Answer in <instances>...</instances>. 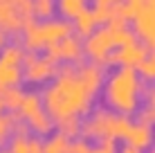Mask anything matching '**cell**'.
Segmentation results:
<instances>
[{
	"instance_id": "obj_1",
	"label": "cell",
	"mask_w": 155,
	"mask_h": 153,
	"mask_svg": "<svg viewBox=\"0 0 155 153\" xmlns=\"http://www.w3.org/2000/svg\"><path fill=\"white\" fill-rule=\"evenodd\" d=\"M106 79V68L90 61L79 65H58L56 77L41 90L43 108L58 124L63 119H83L94 108L101 86Z\"/></svg>"
},
{
	"instance_id": "obj_2",
	"label": "cell",
	"mask_w": 155,
	"mask_h": 153,
	"mask_svg": "<svg viewBox=\"0 0 155 153\" xmlns=\"http://www.w3.org/2000/svg\"><path fill=\"white\" fill-rule=\"evenodd\" d=\"M146 88L148 86L137 77V72L133 68H113L106 75L99 95L104 99V108L113 110L121 117L133 119L142 106Z\"/></svg>"
},
{
	"instance_id": "obj_3",
	"label": "cell",
	"mask_w": 155,
	"mask_h": 153,
	"mask_svg": "<svg viewBox=\"0 0 155 153\" xmlns=\"http://www.w3.org/2000/svg\"><path fill=\"white\" fill-rule=\"evenodd\" d=\"M130 41H135L130 25H101L88 38H83V59L106 68L110 54Z\"/></svg>"
},
{
	"instance_id": "obj_4",
	"label": "cell",
	"mask_w": 155,
	"mask_h": 153,
	"mask_svg": "<svg viewBox=\"0 0 155 153\" xmlns=\"http://www.w3.org/2000/svg\"><path fill=\"white\" fill-rule=\"evenodd\" d=\"M72 34V23L65 18H47V20H29L27 25L20 32V47L25 52H34V54H41L47 47H52L54 43H58L61 38Z\"/></svg>"
},
{
	"instance_id": "obj_5",
	"label": "cell",
	"mask_w": 155,
	"mask_h": 153,
	"mask_svg": "<svg viewBox=\"0 0 155 153\" xmlns=\"http://www.w3.org/2000/svg\"><path fill=\"white\" fill-rule=\"evenodd\" d=\"M130 119L121 117L108 108H92L81 119V138L88 142H115L124 140Z\"/></svg>"
},
{
	"instance_id": "obj_6",
	"label": "cell",
	"mask_w": 155,
	"mask_h": 153,
	"mask_svg": "<svg viewBox=\"0 0 155 153\" xmlns=\"http://www.w3.org/2000/svg\"><path fill=\"white\" fill-rule=\"evenodd\" d=\"M14 115L18 117V122L25 126L27 133L36 135V138H41V140H45L47 135L54 133V122H52V117L45 113V108H43V99H41L38 90H25L23 101H20V106Z\"/></svg>"
},
{
	"instance_id": "obj_7",
	"label": "cell",
	"mask_w": 155,
	"mask_h": 153,
	"mask_svg": "<svg viewBox=\"0 0 155 153\" xmlns=\"http://www.w3.org/2000/svg\"><path fill=\"white\" fill-rule=\"evenodd\" d=\"M23 59L25 50L18 41L7 43L0 50V92L9 88H20L23 83Z\"/></svg>"
},
{
	"instance_id": "obj_8",
	"label": "cell",
	"mask_w": 155,
	"mask_h": 153,
	"mask_svg": "<svg viewBox=\"0 0 155 153\" xmlns=\"http://www.w3.org/2000/svg\"><path fill=\"white\" fill-rule=\"evenodd\" d=\"M58 65L45 52L41 54H34V52H25V59H23V81L31 88H45L52 79L56 77Z\"/></svg>"
},
{
	"instance_id": "obj_9",
	"label": "cell",
	"mask_w": 155,
	"mask_h": 153,
	"mask_svg": "<svg viewBox=\"0 0 155 153\" xmlns=\"http://www.w3.org/2000/svg\"><path fill=\"white\" fill-rule=\"evenodd\" d=\"M29 20H34L31 0H0V29L7 36H18Z\"/></svg>"
},
{
	"instance_id": "obj_10",
	"label": "cell",
	"mask_w": 155,
	"mask_h": 153,
	"mask_svg": "<svg viewBox=\"0 0 155 153\" xmlns=\"http://www.w3.org/2000/svg\"><path fill=\"white\" fill-rule=\"evenodd\" d=\"M128 25H133L130 27L133 36L140 43H144L148 50H153V45H155V7H153V2L137 7Z\"/></svg>"
},
{
	"instance_id": "obj_11",
	"label": "cell",
	"mask_w": 155,
	"mask_h": 153,
	"mask_svg": "<svg viewBox=\"0 0 155 153\" xmlns=\"http://www.w3.org/2000/svg\"><path fill=\"white\" fill-rule=\"evenodd\" d=\"M45 54L50 56L56 65H79L83 61V41L79 36H65L52 47H47Z\"/></svg>"
},
{
	"instance_id": "obj_12",
	"label": "cell",
	"mask_w": 155,
	"mask_h": 153,
	"mask_svg": "<svg viewBox=\"0 0 155 153\" xmlns=\"http://www.w3.org/2000/svg\"><path fill=\"white\" fill-rule=\"evenodd\" d=\"M148 54H151V50L135 38V41H130V43L117 47L113 54H110L108 65H106V68H133V70H135Z\"/></svg>"
},
{
	"instance_id": "obj_13",
	"label": "cell",
	"mask_w": 155,
	"mask_h": 153,
	"mask_svg": "<svg viewBox=\"0 0 155 153\" xmlns=\"http://www.w3.org/2000/svg\"><path fill=\"white\" fill-rule=\"evenodd\" d=\"M124 144L133 146V149H137L142 153H148L153 146V126H144V124H137L130 119V126H128V131L124 135Z\"/></svg>"
},
{
	"instance_id": "obj_14",
	"label": "cell",
	"mask_w": 155,
	"mask_h": 153,
	"mask_svg": "<svg viewBox=\"0 0 155 153\" xmlns=\"http://www.w3.org/2000/svg\"><path fill=\"white\" fill-rule=\"evenodd\" d=\"M9 153H43V140L20 128L7 144Z\"/></svg>"
},
{
	"instance_id": "obj_15",
	"label": "cell",
	"mask_w": 155,
	"mask_h": 153,
	"mask_svg": "<svg viewBox=\"0 0 155 153\" xmlns=\"http://www.w3.org/2000/svg\"><path fill=\"white\" fill-rule=\"evenodd\" d=\"M70 23H72V34H74V36H79L81 41H83V38H88V36L99 27L97 18H94V14H92V9H83V12L79 14L77 18H72V20H70Z\"/></svg>"
},
{
	"instance_id": "obj_16",
	"label": "cell",
	"mask_w": 155,
	"mask_h": 153,
	"mask_svg": "<svg viewBox=\"0 0 155 153\" xmlns=\"http://www.w3.org/2000/svg\"><path fill=\"white\" fill-rule=\"evenodd\" d=\"M20 128H25V126L18 122V117H16L14 113H2L0 115V149H7L9 140H12Z\"/></svg>"
},
{
	"instance_id": "obj_17",
	"label": "cell",
	"mask_w": 155,
	"mask_h": 153,
	"mask_svg": "<svg viewBox=\"0 0 155 153\" xmlns=\"http://www.w3.org/2000/svg\"><path fill=\"white\" fill-rule=\"evenodd\" d=\"M54 9H56L58 18L72 20L83 9H88V0H54Z\"/></svg>"
},
{
	"instance_id": "obj_18",
	"label": "cell",
	"mask_w": 155,
	"mask_h": 153,
	"mask_svg": "<svg viewBox=\"0 0 155 153\" xmlns=\"http://www.w3.org/2000/svg\"><path fill=\"white\" fill-rule=\"evenodd\" d=\"M70 144L72 140H68L65 135L54 131L52 135H47L43 140V153H70Z\"/></svg>"
},
{
	"instance_id": "obj_19",
	"label": "cell",
	"mask_w": 155,
	"mask_h": 153,
	"mask_svg": "<svg viewBox=\"0 0 155 153\" xmlns=\"http://www.w3.org/2000/svg\"><path fill=\"white\" fill-rule=\"evenodd\" d=\"M31 16H34V20L54 18L56 16L54 0H31Z\"/></svg>"
},
{
	"instance_id": "obj_20",
	"label": "cell",
	"mask_w": 155,
	"mask_h": 153,
	"mask_svg": "<svg viewBox=\"0 0 155 153\" xmlns=\"http://www.w3.org/2000/svg\"><path fill=\"white\" fill-rule=\"evenodd\" d=\"M23 95L25 90L23 88H9V90L0 92V99H2V106H5V113H16L23 101Z\"/></svg>"
},
{
	"instance_id": "obj_21",
	"label": "cell",
	"mask_w": 155,
	"mask_h": 153,
	"mask_svg": "<svg viewBox=\"0 0 155 153\" xmlns=\"http://www.w3.org/2000/svg\"><path fill=\"white\" fill-rule=\"evenodd\" d=\"M135 72H137V77H140L146 86H151V81L155 79V59H153V54H148L146 59L135 68Z\"/></svg>"
},
{
	"instance_id": "obj_22",
	"label": "cell",
	"mask_w": 155,
	"mask_h": 153,
	"mask_svg": "<svg viewBox=\"0 0 155 153\" xmlns=\"http://www.w3.org/2000/svg\"><path fill=\"white\" fill-rule=\"evenodd\" d=\"M133 122L144 124V126H153V122H155V106H151V104H142L140 110L135 113V119H133Z\"/></svg>"
},
{
	"instance_id": "obj_23",
	"label": "cell",
	"mask_w": 155,
	"mask_h": 153,
	"mask_svg": "<svg viewBox=\"0 0 155 153\" xmlns=\"http://www.w3.org/2000/svg\"><path fill=\"white\" fill-rule=\"evenodd\" d=\"M88 153H117V144H113V142H99V144L90 146Z\"/></svg>"
},
{
	"instance_id": "obj_24",
	"label": "cell",
	"mask_w": 155,
	"mask_h": 153,
	"mask_svg": "<svg viewBox=\"0 0 155 153\" xmlns=\"http://www.w3.org/2000/svg\"><path fill=\"white\" fill-rule=\"evenodd\" d=\"M117 2H121V0H94L97 7H115Z\"/></svg>"
},
{
	"instance_id": "obj_25",
	"label": "cell",
	"mask_w": 155,
	"mask_h": 153,
	"mask_svg": "<svg viewBox=\"0 0 155 153\" xmlns=\"http://www.w3.org/2000/svg\"><path fill=\"white\" fill-rule=\"evenodd\" d=\"M117 153H142V151L133 149V146H128V144H121L119 149H117Z\"/></svg>"
},
{
	"instance_id": "obj_26",
	"label": "cell",
	"mask_w": 155,
	"mask_h": 153,
	"mask_svg": "<svg viewBox=\"0 0 155 153\" xmlns=\"http://www.w3.org/2000/svg\"><path fill=\"white\" fill-rule=\"evenodd\" d=\"M7 43H9V36H7V34H5V32H2V29H0V50H2V47H5V45H7Z\"/></svg>"
},
{
	"instance_id": "obj_27",
	"label": "cell",
	"mask_w": 155,
	"mask_h": 153,
	"mask_svg": "<svg viewBox=\"0 0 155 153\" xmlns=\"http://www.w3.org/2000/svg\"><path fill=\"white\" fill-rule=\"evenodd\" d=\"M5 113V106H2V99H0V115Z\"/></svg>"
},
{
	"instance_id": "obj_28",
	"label": "cell",
	"mask_w": 155,
	"mask_h": 153,
	"mask_svg": "<svg viewBox=\"0 0 155 153\" xmlns=\"http://www.w3.org/2000/svg\"><path fill=\"white\" fill-rule=\"evenodd\" d=\"M0 153H9V151H7V149H0Z\"/></svg>"
},
{
	"instance_id": "obj_29",
	"label": "cell",
	"mask_w": 155,
	"mask_h": 153,
	"mask_svg": "<svg viewBox=\"0 0 155 153\" xmlns=\"http://www.w3.org/2000/svg\"><path fill=\"white\" fill-rule=\"evenodd\" d=\"M148 153H153V151H148Z\"/></svg>"
}]
</instances>
